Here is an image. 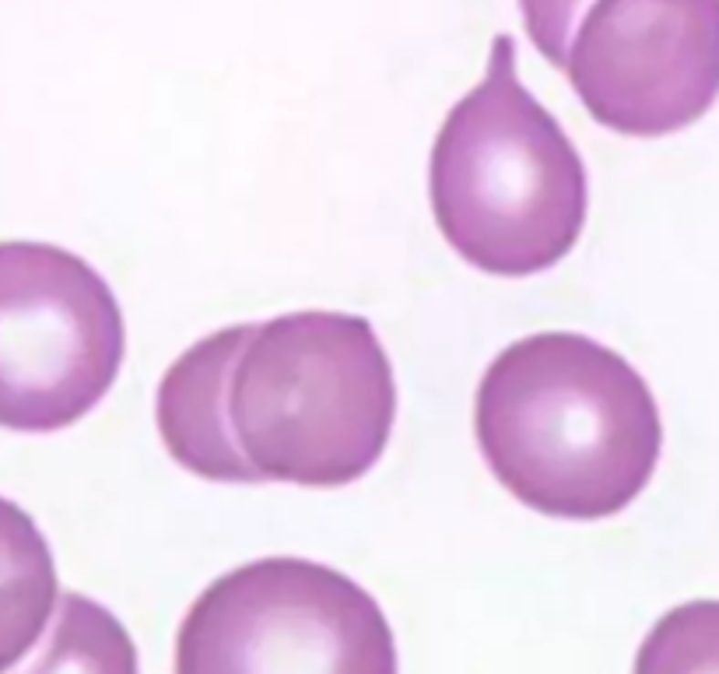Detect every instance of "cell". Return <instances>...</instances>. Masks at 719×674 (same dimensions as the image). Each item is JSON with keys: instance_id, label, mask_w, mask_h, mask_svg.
I'll list each match as a JSON object with an SVG mask.
<instances>
[{"instance_id": "obj_3", "label": "cell", "mask_w": 719, "mask_h": 674, "mask_svg": "<svg viewBox=\"0 0 719 674\" xmlns=\"http://www.w3.org/2000/svg\"><path fill=\"white\" fill-rule=\"evenodd\" d=\"M397 380L365 316L302 310L253 323L228 380V426L256 481L340 489L380 464Z\"/></svg>"}, {"instance_id": "obj_10", "label": "cell", "mask_w": 719, "mask_h": 674, "mask_svg": "<svg viewBox=\"0 0 719 674\" xmlns=\"http://www.w3.org/2000/svg\"><path fill=\"white\" fill-rule=\"evenodd\" d=\"M631 674H719V601L671 607L646 632Z\"/></svg>"}, {"instance_id": "obj_2", "label": "cell", "mask_w": 719, "mask_h": 674, "mask_svg": "<svg viewBox=\"0 0 719 674\" xmlns=\"http://www.w3.org/2000/svg\"><path fill=\"white\" fill-rule=\"evenodd\" d=\"M432 215L460 260L495 278L562 264L583 236L589 183L565 127L519 81L495 36L485 78L450 110L428 158Z\"/></svg>"}, {"instance_id": "obj_8", "label": "cell", "mask_w": 719, "mask_h": 674, "mask_svg": "<svg viewBox=\"0 0 719 674\" xmlns=\"http://www.w3.org/2000/svg\"><path fill=\"white\" fill-rule=\"evenodd\" d=\"M53 548L15 499L0 495V674L43 643L60 605Z\"/></svg>"}, {"instance_id": "obj_7", "label": "cell", "mask_w": 719, "mask_h": 674, "mask_svg": "<svg viewBox=\"0 0 719 674\" xmlns=\"http://www.w3.org/2000/svg\"><path fill=\"white\" fill-rule=\"evenodd\" d=\"M253 323L201 337L165 369L155 394V426L169 457L203 481H256L228 426V380Z\"/></svg>"}, {"instance_id": "obj_1", "label": "cell", "mask_w": 719, "mask_h": 674, "mask_svg": "<svg viewBox=\"0 0 719 674\" xmlns=\"http://www.w3.org/2000/svg\"><path fill=\"white\" fill-rule=\"evenodd\" d=\"M474 439L505 492L555 520H607L646 492L663 449L650 383L586 334L502 348L474 397Z\"/></svg>"}, {"instance_id": "obj_5", "label": "cell", "mask_w": 719, "mask_h": 674, "mask_svg": "<svg viewBox=\"0 0 719 674\" xmlns=\"http://www.w3.org/2000/svg\"><path fill=\"white\" fill-rule=\"evenodd\" d=\"M127 323L109 281L53 243H0V428L60 432L113 390Z\"/></svg>"}, {"instance_id": "obj_6", "label": "cell", "mask_w": 719, "mask_h": 674, "mask_svg": "<svg viewBox=\"0 0 719 674\" xmlns=\"http://www.w3.org/2000/svg\"><path fill=\"white\" fill-rule=\"evenodd\" d=\"M562 70L607 131L677 134L719 99V0H593Z\"/></svg>"}, {"instance_id": "obj_4", "label": "cell", "mask_w": 719, "mask_h": 674, "mask_svg": "<svg viewBox=\"0 0 719 674\" xmlns=\"http://www.w3.org/2000/svg\"><path fill=\"white\" fill-rule=\"evenodd\" d=\"M172 674H401L380 601L309 559H256L201 590Z\"/></svg>"}, {"instance_id": "obj_9", "label": "cell", "mask_w": 719, "mask_h": 674, "mask_svg": "<svg viewBox=\"0 0 719 674\" xmlns=\"http://www.w3.org/2000/svg\"><path fill=\"white\" fill-rule=\"evenodd\" d=\"M7 674H141L137 647L113 611L64 590L43 643Z\"/></svg>"}, {"instance_id": "obj_11", "label": "cell", "mask_w": 719, "mask_h": 674, "mask_svg": "<svg viewBox=\"0 0 719 674\" xmlns=\"http://www.w3.org/2000/svg\"><path fill=\"white\" fill-rule=\"evenodd\" d=\"M593 0H519V15L530 32V43L540 49V57L555 68L565 64V49L576 32V22Z\"/></svg>"}]
</instances>
